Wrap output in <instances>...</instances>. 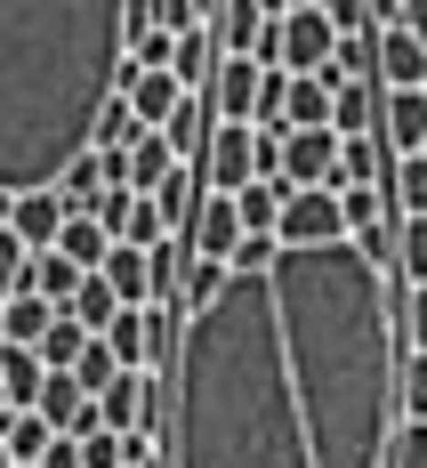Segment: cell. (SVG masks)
<instances>
[{
    "instance_id": "1",
    "label": "cell",
    "mask_w": 427,
    "mask_h": 468,
    "mask_svg": "<svg viewBox=\"0 0 427 468\" xmlns=\"http://www.w3.org/2000/svg\"><path fill=\"white\" fill-rule=\"evenodd\" d=\"M275 307L290 339V388L315 436V468H387L403 420V307L380 259L347 242H283L275 250Z\"/></svg>"
},
{
    "instance_id": "2",
    "label": "cell",
    "mask_w": 427,
    "mask_h": 468,
    "mask_svg": "<svg viewBox=\"0 0 427 468\" xmlns=\"http://www.w3.org/2000/svg\"><path fill=\"white\" fill-rule=\"evenodd\" d=\"M170 468H315L275 275L234 267L226 291L186 315L170 372Z\"/></svg>"
},
{
    "instance_id": "3",
    "label": "cell",
    "mask_w": 427,
    "mask_h": 468,
    "mask_svg": "<svg viewBox=\"0 0 427 468\" xmlns=\"http://www.w3.org/2000/svg\"><path fill=\"white\" fill-rule=\"evenodd\" d=\"M130 0H0V194L57 186L130 65Z\"/></svg>"
},
{
    "instance_id": "4",
    "label": "cell",
    "mask_w": 427,
    "mask_h": 468,
    "mask_svg": "<svg viewBox=\"0 0 427 468\" xmlns=\"http://www.w3.org/2000/svg\"><path fill=\"white\" fill-rule=\"evenodd\" d=\"M338 41H347V33H338V25L323 16V8H290V16H275V25H266V41H258V65L323 73V65L338 57Z\"/></svg>"
},
{
    "instance_id": "5",
    "label": "cell",
    "mask_w": 427,
    "mask_h": 468,
    "mask_svg": "<svg viewBox=\"0 0 427 468\" xmlns=\"http://www.w3.org/2000/svg\"><path fill=\"white\" fill-rule=\"evenodd\" d=\"M202 178L210 194H242L258 178V122H218L210 130V154H202Z\"/></svg>"
},
{
    "instance_id": "6",
    "label": "cell",
    "mask_w": 427,
    "mask_h": 468,
    "mask_svg": "<svg viewBox=\"0 0 427 468\" xmlns=\"http://www.w3.org/2000/svg\"><path fill=\"white\" fill-rule=\"evenodd\" d=\"M275 234L283 242H347V202H338V186H290Z\"/></svg>"
},
{
    "instance_id": "7",
    "label": "cell",
    "mask_w": 427,
    "mask_h": 468,
    "mask_svg": "<svg viewBox=\"0 0 427 468\" xmlns=\"http://www.w3.org/2000/svg\"><path fill=\"white\" fill-rule=\"evenodd\" d=\"M338 130H283V186H338Z\"/></svg>"
},
{
    "instance_id": "8",
    "label": "cell",
    "mask_w": 427,
    "mask_h": 468,
    "mask_svg": "<svg viewBox=\"0 0 427 468\" xmlns=\"http://www.w3.org/2000/svg\"><path fill=\"white\" fill-rule=\"evenodd\" d=\"M121 97L138 105V122H145V130H170V113H178L193 90L178 81V73H170V65H121Z\"/></svg>"
},
{
    "instance_id": "9",
    "label": "cell",
    "mask_w": 427,
    "mask_h": 468,
    "mask_svg": "<svg viewBox=\"0 0 427 468\" xmlns=\"http://www.w3.org/2000/svg\"><path fill=\"white\" fill-rule=\"evenodd\" d=\"M258 81H266V65L258 57H218V73H210V113L218 122H258Z\"/></svg>"
},
{
    "instance_id": "10",
    "label": "cell",
    "mask_w": 427,
    "mask_h": 468,
    "mask_svg": "<svg viewBox=\"0 0 427 468\" xmlns=\"http://www.w3.org/2000/svg\"><path fill=\"white\" fill-rule=\"evenodd\" d=\"M242 210H234V194H202V210H193V234H186V250L193 259H226L234 267V250H242Z\"/></svg>"
},
{
    "instance_id": "11",
    "label": "cell",
    "mask_w": 427,
    "mask_h": 468,
    "mask_svg": "<svg viewBox=\"0 0 427 468\" xmlns=\"http://www.w3.org/2000/svg\"><path fill=\"white\" fill-rule=\"evenodd\" d=\"M380 138L387 154H427V90H380Z\"/></svg>"
},
{
    "instance_id": "12",
    "label": "cell",
    "mask_w": 427,
    "mask_h": 468,
    "mask_svg": "<svg viewBox=\"0 0 427 468\" xmlns=\"http://www.w3.org/2000/svg\"><path fill=\"white\" fill-rule=\"evenodd\" d=\"M65 218H73V202H65L57 186H33V194H16V210H8V227L25 234V250H57Z\"/></svg>"
},
{
    "instance_id": "13",
    "label": "cell",
    "mask_w": 427,
    "mask_h": 468,
    "mask_svg": "<svg viewBox=\"0 0 427 468\" xmlns=\"http://www.w3.org/2000/svg\"><path fill=\"white\" fill-rule=\"evenodd\" d=\"M380 90H427V41L411 25L380 33Z\"/></svg>"
},
{
    "instance_id": "14",
    "label": "cell",
    "mask_w": 427,
    "mask_h": 468,
    "mask_svg": "<svg viewBox=\"0 0 427 468\" xmlns=\"http://www.w3.org/2000/svg\"><path fill=\"white\" fill-rule=\"evenodd\" d=\"M33 412H41L57 436H73V428L97 412V396H89V388H81L73 372H48V379H41V404H33Z\"/></svg>"
},
{
    "instance_id": "15",
    "label": "cell",
    "mask_w": 427,
    "mask_h": 468,
    "mask_svg": "<svg viewBox=\"0 0 427 468\" xmlns=\"http://www.w3.org/2000/svg\"><path fill=\"white\" fill-rule=\"evenodd\" d=\"M331 105H338L331 81H315V73H290V90H283V130H331Z\"/></svg>"
},
{
    "instance_id": "16",
    "label": "cell",
    "mask_w": 427,
    "mask_h": 468,
    "mask_svg": "<svg viewBox=\"0 0 427 468\" xmlns=\"http://www.w3.org/2000/svg\"><path fill=\"white\" fill-rule=\"evenodd\" d=\"M210 130H218V113H210V97L193 90L186 105L170 113V130H161V138L178 145V162H202V154H210Z\"/></svg>"
},
{
    "instance_id": "17",
    "label": "cell",
    "mask_w": 427,
    "mask_h": 468,
    "mask_svg": "<svg viewBox=\"0 0 427 468\" xmlns=\"http://www.w3.org/2000/svg\"><path fill=\"white\" fill-rule=\"evenodd\" d=\"M0 379H8V396H16V412H33L41 404V379H48V364H41V347H0Z\"/></svg>"
},
{
    "instance_id": "18",
    "label": "cell",
    "mask_w": 427,
    "mask_h": 468,
    "mask_svg": "<svg viewBox=\"0 0 427 468\" xmlns=\"http://www.w3.org/2000/svg\"><path fill=\"white\" fill-rule=\"evenodd\" d=\"M0 307H8V339H16V347H41V331L65 315V307H57V299H41L33 282H25L16 299H0Z\"/></svg>"
},
{
    "instance_id": "19",
    "label": "cell",
    "mask_w": 427,
    "mask_h": 468,
    "mask_svg": "<svg viewBox=\"0 0 427 468\" xmlns=\"http://www.w3.org/2000/svg\"><path fill=\"white\" fill-rule=\"evenodd\" d=\"M170 170H186V162H178V145L161 138V130H145V138L130 145V186H138V194H153L161 178H170Z\"/></svg>"
},
{
    "instance_id": "20",
    "label": "cell",
    "mask_w": 427,
    "mask_h": 468,
    "mask_svg": "<svg viewBox=\"0 0 427 468\" xmlns=\"http://www.w3.org/2000/svg\"><path fill=\"white\" fill-rule=\"evenodd\" d=\"M283 202H290L283 178H250V186L234 194V210H242V227H250V234H275V227H283Z\"/></svg>"
},
{
    "instance_id": "21",
    "label": "cell",
    "mask_w": 427,
    "mask_h": 468,
    "mask_svg": "<svg viewBox=\"0 0 427 468\" xmlns=\"http://www.w3.org/2000/svg\"><path fill=\"white\" fill-rule=\"evenodd\" d=\"M81 282H89L81 259H65V250H33V291H41V299L73 307V291H81Z\"/></svg>"
},
{
    "instance_id": "22",
    "label": "cell",
    "mask_w": 427,
    "mask_h": 468,
    "mask_svg": "<svg viewBox=\"0 0 427 468\" xmlns=\"http://www.w3.org/2000/svg\"><path fill=\"white\" fill-rule=\"evenodd\" d=\"M89 339H97V331L81 324V315H73V307H65V315H57V324L41 331V364H48V372H73V364H81V347H89Z\"/></svg>"
},
{
    "instance_id": "23",
    "label": "cell",
    "mask_w": 427,
    "mask_h": 468,
    "mask_svg": "<svg viewBox=\"0 0 427 468\" xmlns=\"http://www.w3.org/2000/svg\"><path fill=\"white\" fill-rule=\"evenodd\" d=\"M145 138V122H138V105H130V97L113 90L105 97V113H97V154H130V145Z\"/></svg>"
},
{
    "instance_id": "24",
    "label": "cell",
    "mask_w": 427,
    "mask_h": 468,
    "mask_svg": "<svg viewBox=\"0 0 427 468\" xmlns=\"http://www.w3.org/2000/svg\"><path fill=\"white\" fill-rule=\"evenodd\" d=\"M57 250H65V259H81V267L97 275V267H105V250H113V234L97 227L89 210H73V218H65V234H57Z\"/></svg>"
},
{
    "instance_id": "25",
    "label": "cell",
    "mask_w": 427,
    "mask_h": 468,
    "mask_svg": "<svg viewBox=\"0 0 427 468\" xmlns=\"http://www.w3.org/2000/svg\"><path fill=\"white\" fill-rule=\"evenodd\" d=\"M387 202H395V218H427V154H403V162H395Z\"/></svg>"
},
{
    "instance_id": "26",
    "label": "cell",
    "mask_w": 427,
    "mask_h": 468,
    "mask_svg": "<svg viewBox=\"0 0 427 468\" xmlns=\"http://www.w3.org/2000/svg\"><path fill=\"white\" fill-rule=\"evenodd\" d=\"M395 275H403V291L427 282V218H395Z\"/></svg>"
},
{
    "instance_id": "27",
    "label": "cell",
    "mask_w": 427,
    "mask_h": 468,
    "mask_svg": "<svg viewBox=\"0 0 427 468\" xmlns=\"http://www.w3.org/2000/svg\"><path fill=\"white\" fill-rule=\"evenodd\" d=\"M73 315H81V324H89L97 339H105V324L121 315V291H113V282H105V275H89V282H81V291H73Z\"/></svg>"
},
{
    "instance_id": "28",
    "label": "cell",
    "mask_w": 427,
    "mask_h": 468,
    "mask_svg": "<svg viewBox=\"0 0 427 468\" xmlns=\"http://www.w3.org/2000/svg\"><path fill=\"white\" fill-rule=\"evenodd\" d=\"M0 436H8V452H16V461H41L48 444H57V428H48L41 412H8V428H0Z\"/></svg>"
},
{
    "instance_id": "29",
    "label": "cell",
    "mask_w": 427,
    "mask_h": 468,
    "mask_svg": "<svg viewBox=\"0 0 427 468\" xmlns=\"http://www.w3.org/2000/svg\"><path fill=\"white\" fill-rule=\"evenodd\" d=\"M81 461H89V468H130V436L105 428V420H89V428H81Z\"/></svg>"
},
{
    "instance_id": "30",
    "label": "cell",
    "mask_w": 427,
    "mask_h": 468,
    "mask_svg": "<svg viewBox=\"0 0 427 468\" xmlns=\"http://www.w3.org/2000/svg\"><path fill=\"white\" fill-rule=\"evenodd\" d=\"M226 275H234L226 259H193V250H186V315H193V307H210V299L226 291Z\"/></svg>"
},
{
    "instance_id": "31",
    "label": "cell",
    "mask_w": 427,
    "mask_h": 468,
    "mask_svg": "<svg viewBox=\"0 0 427 468\" xmlns=\"http://www.w3.org/2000/svg\"><path fill=\"white\" fill-rule=\"evenodd\" d=\"M121 372H130V364H121V356H113L105 339H89V347H81V364H73V379H81L89 396H105V388H113Z\"/></svg>"
},
{
    "instance_id": "32",
    "label": "cell",
    "mask_w": 427,
    "mask_h": 468,
    "mask_svg": "<svg viewBox=\"0 0 427 468\" xmlns=\"http://www.w3.org/2000/svg\"><path fill=\"white\" fill-rule=\"evenodd\" d=\"M25 282H33V250H25L16 227H0V299H16Z\"/></svg>"
},
{
    "instance_id": "33",
    "label": "cell",
    "mask_w": 427,
    "mask_h": 468,
    "mask_svg": "<svg viewBox=\"0 0 427 468\" xmlns=\"http://www.w3.org/2000/svg\"><path fill=\"white\" fill-rule=\"evenodd\" d=\"M395 396H403V420H427V347H403V379H395Z\"/></svg>"
},
{
    "instance_id": "34",
    "label": "cell",
    "mask_w": 427,
    "mask_h": 468,
    "mask_svg": "<svg viewBox=\"0 0 427 468\" xmlns=\"http://www.w3.org/2000/svg\"><path fill=\"white\" fill-rule=\"evenodd\" d=\"M387 468H427V420H395V444H387Z\"/></svg>"
},
{
    "instance_id": "35",
    "label": "cell",
    "mask_w": 427,
    "mask_h": 468,
    "mask_svg": "<svg viewBox=\"0 0 427 468\" xmlns=\"http://www.w3.org/2000/svg\"><path fill=\"white\" fill-rule=\"evenodd\" d=\"M323 16H331L338 33H380L371 25V0H323Z\"/></svg>"
},
{
    "instance_id": "36",
    "label": "cell",
    "mask_w": 427,
    "mask_h": 468,
    "mask_svg": "<svg viewBox=\"0 0 427 468\" xmlns=\"http://www.w3.org/2000/svg\"><path fill=\"white\" fill-rule=\"evenodd\" d=\"M403 347H427V282L403 291Z\"/></svg>"
},
{
    "instance_id": "37",
    "label": "cell",
    "mask_w": 427,
    "mask_h": 468,
    "mask_svg": "<svg viewBox=\"0 0 427 468\" xmlns=\"http://www.w3.org/2000/svg\"><path fill=\"white\" fill-rule=\"evenodd\" d=\"M193 25H210L202 0H161V33H193Z\"/></svg>"
},
{
    "instance_id": "38",
    "label": "cell",
    "mask_w": 427,
    "mask_h": 468,
    "mask_svg": "<svg viewBox=\"0 0 427 468\" xmlns=\"http://www.w3.org/2000/svg\"><path fill=\"white\" fill-rule=\"evenodd\" d=\"M33 468H89V461H81V436H57V444H48Z\"/></svg>"
},
{
    "instance_id": "39",
    "label": "cell",
    "mask_w": 427,
    "mask_h": 468,
    "mask_svg": "<svg viewBox=\"0 0 427 468\" xmlns=\"http://www.w3.org/2000/svg\"><path fill=\"white\" fill-rule=\"evenodd\" d=\"M371 25H380V33L387 25H411V0H371Z\"/></svg>"
},
{
    "instance_id": "40",
    "label": "cell",
    "mask_w": 427,
    "mask_h": 468,
    "mask_svg": "<svg viewBox=\"0 0 427 468\" xmlns=\"http://www.w3.org/2000/svg\"><path fill=\"white\" fill-rule=\"evenodd\" d=\"M411 33H420V41H427V0H411Z\"/></svg>"
},
{
    "instance_id": "41",
    "label": "cell",
    "mask_w": 427,
    "mask_h": 468,
    "mask_svg": "<svg viewBox=\"0 0 427 468\" xmlns=\"http://www.w3.org/2000/svg\"><path fill=\"white\" fill-rule=\"evenodd\" d=\"M8 412H16V396H8V379H0V428H8Z\"/></svg>"
},
{
    "instance_id": "42",
    "label": "cell",
    "mask_w": 427,
    "mask_h": 468,
    "mask_svg": "<svg viewBox=\"0 0 427 468\" xmlns=\"http://www.w3.org/2000/svg\"><path fill=\"white\" fill-rule=\"evenodd\" d=\"M8 210H16V194H0V227H8Z\"/></svg>"
},
{
    "instance_id": "43",
    "label": "cell",
    "mask_w": 427,
    "mask_h": 468,
    "mask_svg": "<svg viewBox=\"0 0 427 468\" xmlns=\"http://www.w3.org/2000/svg\"><path fill=\"white\" fill-rule=\"evenodd\" d=\"M290 8H323V0H283V16H290Z\"/></svg>"
},
{
    "instance_id": "44",
    "label": "cell",
    "mask_w": 427,
    "mask_h": 468,
    "mask_svg": "<svg viewBox=\"0 0 427 468\" xmlns=\"http://www.w3.org/2000/svg\"><path fill=\"white\" fill-rule=\"evenodd\" d=\"M0 468H16V452H8V436H0Z\"/></svg>"
},
{
    "instance_id": "45",
    "label": "cell",
    "mask_w": 427,
    "mask_h": 468,
    "mask_svg": "<svg viewBox=\"0 0 427 468\" xmlns=\"http://www.w3.org/2000/svg\"><path fill=\"white\" fill-rule=\"evenodd\" d=\"M0 347H8V307H0Z\"/></svg>"
}]
</instances>
